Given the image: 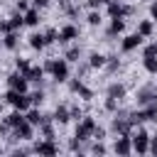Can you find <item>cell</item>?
Listing matches in <instances>:
<instances>
[{
  "mask_svg": "<svg viewBox=\"0 0 157 157\" xmlns=\"http://www.w3.org/2000/svg\"><path fill=\"white\" fill-rule=\"evenodd\" d=\"M52 74V78L56 81V83H64V81H69V61L66 59H47V64H44V74Z\"/></svg>",
  "mask_w": 157,
  "mask_h": 157,
  "instance_id": "cell-1",
  "label": "cell"
},
{
  "mask_svg": "<svg viewBox=\"0 0 157 157\" xmlns=\"http://www.w3.org/2000/svg\"><path fill=\"white\" fill-rule=\"evenodd\" d=\"M2 101H5V103H10L15 110H22V113L32 105V103H29V96H27V93H17L15 88H10V91L2 96Z\"/></svg>",
  "mask_w": 157,
  "mask_h": 157,
  "instance_id": "cell-2",
  "label": "cell"
},
{
  "mask_svg": "<svg viewBox=\"0 0 157 157\" xmlns=\"http://www.w3.org/2000/svg\"><path fill=\"white\" fill-rule=\"evenodd\" d=\"M93 130H96V120H93L91 115H86V118H81V123L76 125V135H74V137H76L78 142H86V140L93 135Z\"/></svg>",
  "mask_w": 157,
  "mask_h": 157,
  "instance_id": "cell-3",
  "label": "cell"
},
{
  "mask_svg": "<svg viewBox=\"0 0 157 157\" xmlns=\"http://www.w3.org/2000/svg\"><path fill=\"white\" fill-rule=\"evenodd\" d=\"M132 152H137V155H145V152H150V135L140 128V130H135L132 135Z\"/></svg>",
  "mask_w": 157,
  "mask_h": 157,
  "instance_id": "cell-4",
  "label": "cell"
},
{
  "mask_svg": "<svg viewBox=\"0 0 157 157\" xmlns=\"http://www.w3.org/2000/svg\"><path fill=\"white\" fill-rule=\"evenodd\" d=\"M142 42H145V37L140 34V32H132V34H128V37H123V42H120V52H135L137 47H142Z\"/></svg>",
  "mask_w": 157,
  "mask_h": 157,
  "instance_id": "cell-5",
  "label": "cell"
},
{
  "mask_svg": "<svg viewBox=\"0 0 157 157\" xmlns=\"http://www.w3.org/2000/svg\"><path fill=\"white\" fill-rule=\"evenodd\" d=\"M78 39V27L76 25H64L61 29H59V42L61 44H71V42H76Z\"/></svg>",
  "mask_w": 157,
  "mask_h": 157,
  "instance_id": "cell-6",
  "label": "cell"
},
{
  "mask_svg": "<svg viewBox=\"0 0 157 157\" xmlns=\"http://www.w3.org/2000/svg\"><path fill=\"white\" fill-rule=\"evenodd\" d=\"M113 152H118V155H130V152H132V140H130V135H118L115 142H113Z\"/></svg>",
  "mask_w": 157,
  "mask_h": 157,
  "instance_id": "cell-7",
  "label": "cell"
},
{
  "mask_svg": "<svg viewBox=\"0 0 157 157\" xmlns=\"http://www.w3.org/2000/svg\"><path fill=\"white\" fill-rule=\"evenodd\" d=\"M12 132H15L17 140H32V137H34V125L27 123V120H22L17 128H12Z\"/></svg>",
  "mask_w": 157,
  "mask_h": 157,
  "instance_id": "cell-8",
  "label": "cell"
},
{
  "mask_svg": "<svg viewBox=\"0 0 157 157\" xmlns=\"http://www.w3.org/2000/svg\"><path fill=\"white\" fill-rule=\"evenodd\" d=\"M34 152H37V155H56V152H59V145H54L52 137H44V140H39V142L34 145Z\"/></svg>",
  "mask_w": 157,
  "mask_h": 157,
  "instance_id": "cell-9",
  "label": "cell"
},
{
  "mask_svg": "<svg viewBox=\"0 0 157 157\" xmlns=\"http://www.w3.org/2000/svg\"><path fill=\"white\" fill-rule=\"evenodd\" d=\"M69 88H71L74 93H78V96H81L83 101H91V98H93V91H91V88H86L81 78H74V81L69 83Z\"/></svg>",
  "mask_w": 157,
  "mask_h": 157,
  "instance_id": "cell-10",
  "label": "cell"
},
{
  "mask_svg": "<svg viewBox=\"0 0 157 157\" xmlns=\"http://www.w3.org/2000/svg\"><path fill=\"white\" fill-rule=\"evenodd\" d=\"M152 101H157V91H155L152 86L137 91V103H140V105H147V103H152Z\"/></svg>",
  "mask_w": 157,
  "mask_h": 157,
  "instance_id": "cell-11",
  "label": "cell"
},
{
  "mask_svg": "<svg viewBox=\"0 0 157 157\" xmlns=\"http://www.w3.org/2000/svg\"><path fill=\"white\" fill-rule=\"evenodd\" d=\"M25 120H27V123H32L34 128H39V125L44 123V115H42V110H39L37 105H29V108H27V115H25Z\"/></svg>",
  "mask_w": 157,
  "mask_h": 157,
  "instance_id": "cell-12",
  "label": "cell"
},
{
  "mask_svg": "<svg viewBox=\"0 0 157 157\" xmlns=\"http://www.w3.org/2000/svg\"><path fill=\"white\" fill-rule=\"evenodd\" d=\"M132 128H135V125L130 123V118H115V120H113V130H115L118 135H130Z\"/></svg>",
  "mask_w": 157,
  "mask_h": 157,
  "instance_id": "cell-13",
  "label": "cell"
},
{
  "mask_svg": "<svg viewBox=\"0 0 157 157\" xmlns=\"http://www.w3.org/2000/svg\"><path fill=\"white\" fill-rule=\"evenodd\" d=\"M125 32V17H110V27H108V37H115Z\"/></svg>",
  "mask_w": 157,
  "mask_h": 157,
  "instance_id": "cell-14",
  "label": "cell"
},
{
  "mask_svg": "<svg viewBox=\"0 0 157 157\" xmlns=\"http://www.w3.org/2000/svg\"><path fill=\"white\" fill-rule=\"evenodd\" d=\"M71 120V113H69V108L66 105H56V110H54V123H59V125H66Z\"/></svg>",
  "mask_w": 157,
  "mask_h": 157,
  "instance_id": "cell-15",
  "label": "cell"
},
{
  "mask_svg": "<svg viewBox=\"0 0 157 157\" xmlns=\"http://www.w3.org/2000/svg\"><path fill=\"white\" fill-rule=\"evenodd\" d=\"M22 17H25V25L27 27H37L39 25V10L37 7H29L27 12H22Z\"/></svg>",
  "mask_w": 157,
  "mask_h": 157,
  "instance_id": "cell-16",
  "label": "cell"
},
{
  "mask_svg": "<svg viewBox=\"0 0 157 157\" xmlns=\"http://www.w3.org/2000/svg\"><path fill=\"white\" fill-rule=\"evenodd\" d=\"M27 39H29V47H32L34 52H42V49L47 47V42H44V34H42V32H34V34H29Z\"/></svg>",
  "mask_w": 157,
  "mask_h": 157,
  "instance_id": "cell-17",
  "label": "cell"
},
{
  "mask_svg": "<svg viewBox=\"0 0 157 157\" xmlns=\"http://www.w3.org/2000/svg\"><path fill=\"white\" fill-rule=\"evenodd\" d=\"M105 64H108V56H103V54H98V52H93V54L88 56V66H91V69H105Z\"/></svg>",
  "mask_w": 157,
  "mask_h": 157,
  "instance_id": "cell-18",
  "label": "cell"
},
{
  "mask_svg": "<svg viewBox=\"0 0 157 157\" xmlns=\"http://www.w3.org/2000/svg\"><path fill=\"white\" fill-rule=\"evenodd\" d=\"M25 76H27V81H32V83H42V78H44V66H29V71H27Z\"/></svg>",
  "mask_w": 157,
  "mask_h": 157,
  "instance_id": "cell-19",
  "label": "cell"
},
{
  "mask_svg": "<svg viewBox=\"0 0 157 157\" xmlns=\"http://www.w3.org/2000/svg\"><path fill=\"white\" fill-rule=\"evenodd\" d=\"M137 32H140L142 37H152V32H155V20H140V22H137Z\"/></svg>",
  "mask_w": 157,
  "mask_h": 157,
  "instance_id": "cell-20",
  "label": "cell"
},
{
  "mask_svg": "<svg viewBox=\"0 0 157 157\" xmlns=\"http://www.w3.org/2000/svg\"><path fill=\"white\" fill-rule=\"evenodd\" d=\"M17 44H20L17 32H5V34H2V47H5V49H17Z\"/></svg>",
  "mask_w": 157,
  "mask_h": 157,
  "instance_id": "cell-21",
  "label": "cell"
},
{
  "mask_svg": "<svg viewBox=\"0 0 157 157\" xmlns=\"http://www.w3.org/2000/svg\"><path fill=\"white\" fill-rule=\"evenodd\" d=\"M7 27H10V32H17L20 27H25V17H22V12H15L12 17H7Z\"/></svg>",
  "mask_w": 157,
  "mask_h": 157,
  "instance_id": "cell-22",
  "label": "cell"
},
{
  "mask_svg": "<svg viewBox=\"0 0 157 157\" xmlns=\"http://www.w3.org/2000/svg\"><path fill=\"white\" fill-rule=\"evenodd\" d=\"M108 96L115 98V101H123V98H125V86H123V83H110V86H108Z\"/></svg>",
  "mask_w": 157,
  "mask_h": 157,
  "instance_id": "cell-23",
  "label": "cell"
},
{
  "mask_svg": "<svg viewBox=\"0 0 157 157\" xmlns=\"http://www.w3.org/2000/svg\"><path fill=\"white\" fill-rule=\"evenodd\" d=\"M22 120H25V115H22V110H15V113H10V115L5 118V125H7L10 130H12V128H17V125H20Z\"/></svg>",
  "mask_w": 157,
  "mask_h": 157,
  "instance_id": "cell-24",
  "label": "cell"
},
{
  "mask_svg": "<svg viewBox=\"0 0 157 157\" xmlns=\"http://www.w3.org/2000/svg\"><path fill=\"white\" fill-rule=\"evenodd\" d=\"M142 69L155 76L157 74V56H142Z\"/></svg>",
  "mask_w": 157,
  "mask_h": 157,
  "instance_id": "cell-25",
  "label": "cell"
},
{
  "mask_svg": "<svg viewBox=\"0 0 157 157\" xmlns=\"http://www.w3.org/2000/svg\"><path fill=\"white\" fill-rule=\"evenodd\" d=\"M86 22H88L91 27H101L103 17H101V12H98V10H91V12H88V17H86Z\"/></svg>",
  "mask_w": 157,
  "mask_h": 157,
  "instance_id": "cell-26",
  "label": "cell"
},
{
  "mask_svg": "<svg viewBox=\"0 0 157 157\" xmlns=\"http://www.w3.org/2000/svg\"><path fill=\"white\" fill-rule=\"evenodd\" d=\"M44 42H47V44H56V42H59V29H54V27L47 29V32H44Z\"/></svg>",
  "mask_w": 157,
  "mask_h": 157,
  "instance_id": "cell-27",
  "label": "cell"
},
{
  "mask_svg": "<svg viewBox=\"0 0 157 157\" xmlns=\"http://www.w3.org/2000/svg\"><path fill=\"white\" fill-rule=\"evenodd\" d=\"M29 66H32V64H29V61H27L25 56H20V59H15V69H17L20 74H27V71H29Z\"/></svg>",
  "mask_w": 157,
  "mask_h": 157,
  "instance_id": "cell-28",
  "label": "cell"
},
{
  "mask_svg": "<svg viewBox=\"0 0 157 157\" xmlns=\"http://www.w3.org/2000/svg\"><path fill=\"white\" fill-rule=\"evenodd\" d=\"M78 56H81V49H78V47H71V49L64 54L66 61H78Z\"/></svg>",
  "mask_w": 157,
  "mask_h": 157,
  "instance_id": "cell-29",
  "label": "cell"
},
{
  "mask_svg": "<svg viewBox=\"0 0 157 157\" xmlns=\"http://www.w3.org/2000/svg\"><path fill=\"white\" fill-rule=\"evenodd\" d=\"M27 96H29L32 105H42V101H44V91H34V93H27Z\"/></svg>",
  "mask_w": 157,
  "mask_h": 157,
  "instance_id": "cell-30",
  "label": "cell"
},
{
  "mask_svg": "<svg viewBox=\"0 0 157 157\" xmlns=\"http://www.w3.org/2000/svg\"><path fill=\"white\" fill-rule=\"evenodd\" d=\"M142 56H157V42H152V44H147V47L142 49Z\"/></svg>",
  "mask_w": 157,
  "mask_h": 157,
  "instance_id": "cell-31",
  "label": "cell"
},
{
  "mask_svg": "<svg viewBox=\"0 0 157 157\" xmlns=\"http://www.w3.org/2000/svg\"><path fill=\"white\" fill-rule=\"evenodd\" d=\"M118 103H120V101H115V98H110V96H108V98H105V110H110V113H113V110H118Z\"/></svg>",
  "mask_w": 157,
  "mask_h": 157,
  "instance_id": "cell-32",
  "label": "cell"
},
{
  "mask_svg": "<svg viewBox=\"0 0 157 157\" xmlns=\"http://www.w3.org/2000/svg\"><path fill=\"white\" fill-rule=\"evenodd\" d=\"M15 10H17V12H27V10H29V2H27V0H17V2H15Z\"/></svg>",
  "mask_w": 157,
  "mask_h": 157,
  "instance_id": "cell-33",
  "label": "cell"
},
{
  "mask_svg": "<svg viewBox=\"0 0 157 157\" xmlns=\"http://www.w3.org/2000/svg\"><path fill=\"white\" fill-rule=\"evenodd\" d=\"M150 20H155V22H157V0H155V2H150Z\"/></svg>",
  "mask_w": 157,
  "mask_h": 157,
  "instance_id": "cell-34",
  "label": "cell"
},
{
  "mask_svg": "<svg viewBox=\"0 0 157 157\" xmlns=\"http://www.w3.org/2000/svg\"><path fill=\"white\" fill-rule=\"evenodd\" d=\"M86 2H88V7H91V10H98L101 5H105L103 0H86Z\"/></svg>",
  "mask_w": 157,
  "mask_h": 157,
  "instance_id": "cell-35",
  "label": "cell"
},
{
  "mask_svg": "<svg viewBox=\"0 0 157 157\" xmlns=\"http://www.w3.org/2000/svg\"><path fill=\"white\" fill-rule=\"evenodd\" d=\"M47 5H49V0H32V7H37V10L39 7H47Z\"/></svg>",
  "mask_w": 157,
  "mask_h": 157,
  "instance_id": "cell-36",
  "label": "cell"
},
{
  "mask_svg": "<svg viewBox=\"0 0 157 157\" xmlns=\"http://www.w3.org/2000/svg\"><path fill=\"white\" fill-rule=\"evenodd\" d=\"M93 152H98V155H103V152H105V147H103V145H101V140H98V142H96V145H93Z\"/></svg>",
  "mask_w": 157,
  "mask_h": 157,
  "instance_id": "cell-37",
  "label": "cell"
},
{
  "mask_svg": "<svg viewBox=\"0 0 157 157\" xmlns=\"http://www.w3.org/2000/svg\"><path fill=\"white\" fill-rule=\"evenodd\" d=\"M150 152H152V155H157V137H152V140H150Z\"/></svg>",
  "mask_w": 157,
  "mask_h": 157,
  "instance_id": "cell-38",
  "label": "cell"
},
{
  "mask_svg": "<svg viewBox=\"0 0 157 157\" xmlns=\"http://www.w3.org/2000/svg\"><path fill=\"white\" fill-rule=\"evenodd\" d=\"M0 110H2V101H0Z\"/></svg>",
  "mask_w": 157,
  "mask_h": 157,
  "instance_id": "cell-39",
  "label": "cell"
},
{
  "mask_svg": "<svg viewBox=\"0 0 157 157\" xmlns=\"http://www.w3.org/2000/svg\"><path fill=\"white\" fill-rule=\"evenodd\" d=\"M0 47H2V37H0Z\"/></svg>",
  "mask_w": 157,
  "mask_h": 157,
  "instance_id": "cell-40",
  "label": "cell"
},
{
  "mask_svg": "<svg viewBox=\"0 0 157 157\" xmlns=\"http://www.w3.org/2000/svg\"><path fill=\"white\" fill-rule=\"evenodd\" d=\"M103 2H110V0H103Z\"/></svg>",
  "mask_w": 157,
  "mask_h": 157,
  "instance_id": "cell-41",
  "label": "cell"
}]
</instances>
